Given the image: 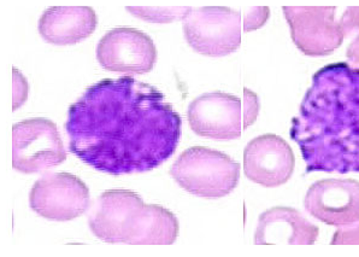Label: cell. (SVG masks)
<instances>
[{"instance_id": "cell-1", "label": "cell", "mask_w": 359, "mask_h": 257, "mask_svg": "<svg viewBox=\"0 0 359 257\" xmlns=\"http://www.w3.org/2000/svg\"><path fill=\"white\" fill-rule=\"evenodd\" d=\"M181 117L161 91L134 77L103 79L69 107V149L111 176L154 171L175 154Z\"/></svg>"}, {"instance_id": "cell-15", "label": "cell", "mask_w": 359, "mask_h": 257, "mask_svg": "<svg viewBox=\"0 0 359 257\" xmlns=\"http://www.w3.org/2000/svg\"><path fill=\"white\" fill-rule=\"evenodd\" d=\"M191 10V6H127L133 16L159 25L184 21Z\"/></svg>"}, {"instance_id": "cell-19", "label": "cell", "mask_w": 359, "mask_h": 257, "mask_svg": "<svg viewBox=\"0 0 359 257\" xmlns=\"http://www.w3.org/2000/svg\"><path fill=\"white\" fill-rule=\"evenodd\" d=\"M346 57L350 62V65L355 68H359V35L348 45Z\"/></svg>"}, {"instance_id": "cell-8", "label": "cell", "mask_w": 359, "mask_h": 257, "mask_svg": "<svg viewBox=\"0 0 359 257\" xmlns=\"http://www.w3.org/2000/svg\"><path fill=\"white\" fill-rule=\"evenodd\" d=\"M67 159L56 124L34 117L13 126V167L23 174H34L57 167Z\"/></svg>"}, {"instance_id": "cell-2", "label": "cell", "mask_w": 359, "mask_h": 257, "mask_svg": "<svg viewBox=\"0 0 359 257\" xmlns=\"http://www.w3.org/2000/svg\"><path fill=\"white\" fill-rule=\"evenodd\" d=\"M290 136L308 173H359V68L340 62L320 69Z\"/></svg>"}, {"instance_id": "cell-14", "label": "cell", "mask_w": 359, "mask_h": 257, "mask_svg": "<svg viewBox=\"0 0 359 257\" xmlns=\"http://www.w3.org/2000/svg\"><path fill=\"white\" fill-rule=\"evenodd\" d=\"M98 18L90 6H52L43 11L38 29L46 43L69 46L95 33Z\"/></svg>"}, {"instance_id": "cell-11", "label": "cell", "mask_w": 359, "mask_h": 257, "mask_svg": "<svg viewBox=\"0 0 359 257\" xmlns=\"http://www.w3.org/2000/svg\"><path fill=\"white\" fill-rule=\"evenodd\" d=\"M304 206L312 218L335 228L359 221V181L325 179L309 187Z\"/></svg>"}, {"instance_id": "cell-18", "label": "cell", "mask_w": 359, "mask_h": 257, "mask_svg": "<svg viewBox=\"0 0 359 257\" xmlns=\"http://www.w3.org/2000/svg\"><path fill=\"white\" fill-rule=\"evenodd\" d=\"M332 245H359V221L358 223L342 226L334 233Z\"/></svg>"}, {"instance_id": "cell-9", "label": "cell", "mask_w": 359, "mask_h": 257, "mask_svg": "<svg viewBox=\"0 0 359 257\" xmlns=\"http://www.w3.org/2000/svg\"><path fill=\"white\" fill-rule=\"evenodd\" d=\"M29 206L43 219L70 221L90 208V190L70 173H48L30 190Z\"/></svg>"}, {"instance_id": "cell-4", "label": "cell", "mask_w": 359, "mask_h": 257, "mask_svg": "<svg viewBox=\"0 0 359 257\" xmlns=\"http://www.w3.org/2000/svg\"><path fill=\"white\" fill-rule=\"evenodd\" d=\"M283 6L291 37L304 55L330 56L359 30V6Z\"/></svg>"}, {"instance_id": "cell-12", "label": "cell", "mask_w": 359, "mask_h": 257, "mask_svg": "<svg viewBox=\"0 0 359 257\" xmlns=\"http://www.w3.org/2000/svg\"><path fill=\"white\" fill-rule=\"evenodd\" d=\"M294 167L295 157L291 146L276 134L255 138L245 149V176L263 187H278L286 184Z\"/></svg>"}, {"instance_id": "cell-3", "label": "cell", "mask_w": 359, "mask_h": 257, "mask_svg": "<svg viewBox=\"0 0 359 257\" xmlns=\"http://www.w3.org/2000/svg\"><path fill=\"white\" fill-rule=\"evenodd\" d=\"M88 226L98 239L111 244L171 245L180 233L170 210L145 204L127 190L105 191L90 208Z\"/></svg>"}, {"instance_id": "cell-13", "label": "cell", "mask_w": 359, "mask_h": 257, "mask_svg": "<svg viewBox=\"0 0 359 257\" xmlns=\"http://www.w3.org/2000/svg\"><path fill=\"white\" fill-rule=\"evenodd\" d=\"M320 230L298 210L274 206L259 215L255 243L257 245H312Z\"/></svg>"}, {"instance_id": "cell-7", "label": "cell", "mask_w": 359, "mask_h": 257, "mask_svg": "<svg viewBox=\"0 0 359 257\" xmlns=\"http://www.w3.org/2000/svg\"><path fill=\"white\" fill-rule=\"evenodd\" d=\"M184 38L194 51L223 57L241 45V13L227 6H203L191 10L182 21Z\"/></svg>"}, {"instance_id": "cell-10", "label": "cell", "mask_w": 359, "mask_h": 257, "mask_svg": "<svg viewBox=\"0 0 359 257\" xmlns=\"http://www.w3.org/2000/svg\"><path fill=\"white\" fill-rule=\"evenodd\" d=\"M99 65L112 73L144 75L157 62L154 40L135 28H114L97 45Z\"/></svg>"}, {"instance_id": "cell-6", "label": "cell", "mask_w": 359, "mask_h": 257, "mask_svg": "<svg viewBox=\"0 0 359 257\" xmlns=\"http://www.w3.org/2000/svg\"><path fill=\"white\" fill-rule=\"evenodd\" d=\"M170 176L187 192L219 199L233 192L240 179V164L228 154L205 146H192L180 154Z\"/></svg>"}, {"instance_id": "cell-5", "label": "cell", "mask_w": 359, "mask_h": 257, "mask_svg": "<svg viewBox=\"0 0 359 257\" xmlns=\"http://www.w3.org/2000/svg\"><path fill=\"white\" fill-rule=\"evenodd\" d=\"M259 112L256 93L244 88V99L214 91L191 102L189 122L194 133L217 142L239 139Z\"/></svg>"}, {"instance_id": "cell-17", "label": "cell", "mask_w": 359, "mask_h": 257, "mask_svg": "<svg viewBox=\"0 0 359 257\" xmlns=\"http://www.w3.org/2000/svg\"><path fill=\"white\" fill-rule=\"evenodd\" d=\"M269 8L266 6H253L248 9L244 18V32L259 29L264 26L269 18Z\"/></svg>"}, {"instance_id": "cell-16", "label": "cell", "mask_w": 359, "mask_h": 257, "mask_svg": "<svg viewBox=\"0 0 359 257\" xmlns=\"http://www.w3.org/2000/svg\"><path fill=\"white\" fill-rule=\"evenodd\" d=\"M13 112H16L18 107L26 103L29 87L26 77L20 73L18 69L13 68Z\"/></svg>"}]
</instances>
